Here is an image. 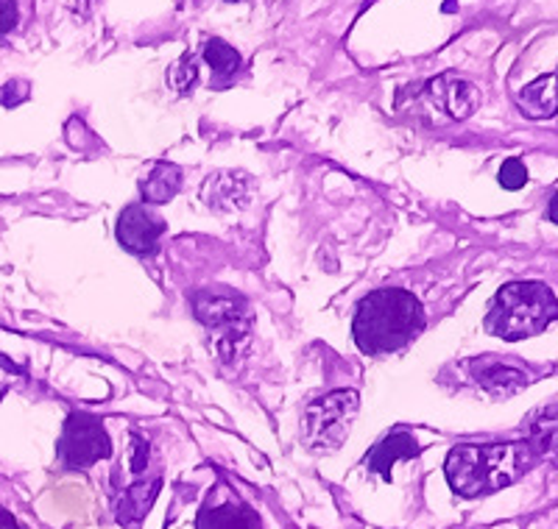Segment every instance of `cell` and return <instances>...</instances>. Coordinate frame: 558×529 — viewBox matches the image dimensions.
<instances>
[{
    "mask_svg": "<svg viewBox=\"0 0 558 529\" xmlns=\"http://www.w3.org/2000/svg\"><path fill=\"white\" fill-rule=\"evenodd\" d=\"M166 221L159 218L154 209L143 207V204H132L118 218V243L132 254H154L159 246V239L166 234Z\"/></svg>",
    "mask_w": 558,
    "mask_h": 529,
    "instance_id": "52a82bcc",
    "label": "cell"
},
{
    "mask_svg": "<svg viewBox=\"0 0 558 529\" xmlns=\"http://www.w3.org/2000/svg\"><path fill=\"white\" fill-rule=\"evenodd\" d=\"M522 112L533 120H545L556 114V73L536 78L517 95Z\"/></svg>",
    "mask_w": 558,
    "mask_h": 529,
    "instance_id": "4fadbf2b",
    "label": "cell"
},
{
    "mask_svg": "<svg viewBox=\"0 0 558 529\" xmlns=\"http://www.w3.org/2000/svg\"><path fill=\"white\" fill-rule=\"evenodd\" d=\"M182 187V171L171 162H157L143 182V201L146 204H168Z\"/></svg>",
    "mask_w": 558,
    "mask_h": 529,
    "instance_id": "5bb4252c",
    "label": "cell"
},
{
    "mask_svg": "<svg viewBox=\"0 0 558 529\" xmlns=\"http://www.w3.org/2000/svg\"><path fill=\"white\" fill-rule=\"evenodd\" d=\"M470 371L477 379V384H483L492 393H514L525 387V384H531V373L497 357L472 359Z\"/></svg>",
    "mask_w": 558,
    "mask_h": 529,
    "instance_id": "9c48e42d",
    "label": "cell"
},
{
    "mask_svg": "<svg viewBox=\"0 0 558 529\" xmlns=\"http://www.w3.org/2000/svg\"><path fill=\"white\" fill-rule=\"evenodd\" d=\"M193 309L204 327L221 334L218 337L221 352L227 346H235V341H243L248 334V309L238 296L202 291L193 296Z\"/></svg>",
    "mask_w": 558,
    "mask_h": 529,
    "instance_id": "8992f818",
    "label": "cell"
},
{
    "mask_svg": "<svg viewBox=\"0 0 558 529\" xmlns=\"http://www.w3.org/2000/svg\"><path fill=\"white\" fill-rule=\"evenodd\" d=\"M418 443L411 432H393V435L383 438L372 452L366 454V468L368 471L380 473L386 482H391V466L397 460H408V457H416Z\"/></svg>",
    "mask_w": 558,
    "mask_h": 529,
    "instance_id": "8fae6325",
    "label": "cell"
},
{
    "mask_svg": "<svg viewBox=\"0 0 558 529\" xmlns=\"http://www.w3.org/2000/svg\"><path fill=\"white\" fill-rule=\"evenodd\" d=\"M132 446H134L132 471L140 473V471H143V468H146V463H148V446H146V443H143V438H137V435L132 438Z\"/></svg>",
    "mask_w": 558,
    "mask_h": 529,
    "instance_id": "44dd1931",
    "label": "cell"
},
{
    "mask_svg": "<svg viewBox=\"0 0 558 529\" xmlns=\"http://www.w3.org/2000/svg\"><path fill=\"white\" fill-rule=\"evenodd\" d=\"M0 529H20V524L12 518V513H7L3 507H0Z\"/></svg>",
    "mask_w": 558,
    "mask_h": 529,
    "instance_id": "7402d4cb",
    "label": "cell"
},
{
    "mask_svg": "<svg viewBox=\"0 0 558 529\" xmlns=\"http://www.w3.org/2000/svg\"><path fill=\"white\" fill-rule=\"evenodd\" d=\"M159 488H162V479L159 477L151 479V482H134L132 488H126L123 496L118 499V504H114V516H118V521H121L123 527L143 521L146 513L151 510Z\"/></svg>",
    "mask_w": 558,
    "mask_h": 529,
    "instance_id": "7c38bea8",
    "label": "cell"
},
{
    "mask_svg": "<svg viewBox=\"0 0 558 529\" xmlns=\"http://www.w3.org/2000/svg\"><path fill=\"white\" fill-rule=\"evenodd\" d=\"M196 529H260V518L243 502L204 504Z\"/></svg>",
    "mask_w": 558,
    "mask_h": 529,
    "instance_id": "30bf717a",
    "label": "cell"
},
{
    "mask_svg": "<svg viewBox=\"0 0 558 529\" xmlns=\"http://www.w3.org/2000/svg\"><path fill=\"white\" fill-rule=\"evenodd\" d=\"M425 329V309L408 291L368 293L355 309L352 337L363 354H388L408 346Z\"/></svg>",
    "mask_w": 558,
    "mask_h": 529,
    "instance_id": "7a4b0ae2",
    "label": "cell"
},
{
    "mask_svg": "<svg viewBox=\"0 0 558 529\" xmlns=\"http://www.w3.org/2000/svg\"><path fill=\"white\" fill-rule=\"evenodd\" d=\"M527 443L539 454L553 452V446H556V407L545 410L533 421V427L527 429Z\"/></svg>",
    "mask_w": 558,
    "mask_h": 529,
    "instance_id": "e0dca14e",
    "label": "cell"
},
{
    "mask_svg": "<svg viewBox=\"0 0 558 529\" xmlns=\"http://www.w3.org/2000/svg\"><path fill=\"white\" fill-rule=\"evenodd\" d=\"M204 198L209 207L216 209H235L246 204V182L235 173H218L209 176L207 187H204Z\"/></svg>",
    "mask_w": 558,
    "mask_h": 529,
    "instance_id": "9a60e30c",
    "label": "cell"
},
{
    "mask_svg": "<svg viewBox=\"0 0 558 529\" xmlns=\"http://www.w3.org/2000/svg\"><path fill=\"white\" fill-rule=\"evenodd\" d=\"M357 404L361 398L355 391H332L313 402L302 418V443L316 454L338 452L357 416Z\"/></svg>",
    "mask_w": 558,
    "mask_h": 529,
    "instance_id": "277c9868",
    "label": "cell"
},
{
    "mask_svg": "<svg viewBox=\"0 0 558 529\" xmlns=\"http://www.w3.org/2000/svg\"><path fill=\"white\" fill-rule=\"evenodd\" d=\"M556 293L542 282H511L497 291L486 312V332L502 341H525L556 321Z\"/></svg>",
    "mask_w": 558,
    "mask_h": 529,
    "instance_id": "3957f363",
    "label": "cell"
},
{
    "mask_svg": "<svg viewBox=\"0 0 558 529\" xmlns=\"http://www.w3.org/2000/svg\"><path fill=\"white\" fill-rule=\"evenodd\" d=\"M59 463L70 471H84V468L96 466L98 460H107L112 454V441H109L107 429L89 413H73L64 421L62 438L57 443Z\"/></svg>",
    "mask_w": 558,
    "mask_h": 529,
    "instance_id": "5b68a950",
    "label": "cell"
},
{
    "mask_svg": "<svg viewBox=\"0 0 558 529\" xmlns=\"http://www.w3.org/2000/svg\"><path fill=\"white\" fill-rule=\"evenodd\" d=\"M425 101L450 120H466L481 107V89L466 78H458L456 73H445L427 82Z\"/></svg>",
    "mask_w": 558,
    "mask_h": 529,
    "instance_id": "ba28073f",
    "label": "cell"
},
{
    "mask_svg": "<svg viewBox=\"0 0 558 529\" xmlns=\"http://www.w3.org/2000/svg\"><path fill=\"white\" fill-rule=\"evenodd\" d=\"M193 82H196V62H193V57L184 53V57L179 59L177 67L171 70V84L179 93H187V89L193 87Z\"/></svg>",
    "mask_w": 558,
    "mask_h": 529,
    "instance_id": "d6986e66",
    "label": "cell"
},
{
    "mask_svg": "<svg viewBox=\"0 0 558 529\" xmlns=\"http://www.w3.org/2000/svg\"><path fill=\"white\" fill-rule=\"evenodd\" d=\"M204 59H207V64L221 82L223 78H232L241 70V53L218 37L207 39V45H204Z\"/></svg>",
    "mask_w": 558,
    "mask_h": 529,
    "instance_id": "2e32d148",
    "label": "cell"
},
{
    "mask_svg": "<svg viewBox=\"0 0 558 529\" xmlns=\"http://www.w3.org/2000/svg\"><path fill=\"white\" fill-rule=\"evenodd\" d=\"M536 460H539V452L527 441L488 443V446L463 443L450 452L445 473L458 496L477 499L514 485L517 479L531 471Z\"/></svg>",
    "mask_w": 558,
    "mask_h": 529,
    "instance_id": "6da1fadb",
    "label": "cell"
},
{
    "mask_svg": "<svg viewBox=\"0 0 558 529\" xmlns=\"http://www.w3.org/2000/svg\"><path fill=\"white\" fill-rule=\"evenodd\" d=\"M500 184L506 189H522L527 184V171L525 164L520 162V159H506L500 168Z\"/></svg>",
    "mask_w": 558,
    "mask_h": 529,
    "instance_id": "ac0fdd59",
    "label": "cell"
},
{
    "mask_svg": "<svg viewBox=\"0 0 558 529\" xmlns=\"http://www.w3.org/2000/svg\"><path fill=\"white\" fill-rule=\"evenodd\" d=\"M17 26V0H0V34Z\"/></svg>",
    "mask_w": 558,
    "mask_h": 529,
    "instance_id": "ffe728a7",
    "label": "cell"
}]
</instances>
